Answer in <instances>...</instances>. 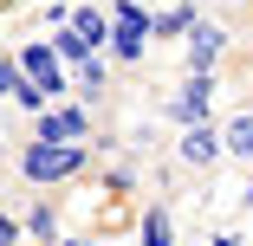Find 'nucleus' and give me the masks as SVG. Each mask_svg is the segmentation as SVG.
<instances>
[{
  "mask_svg": "<svg viewBox=\"0 0 253 246\" xmlns=\"http://www.w3.org/2000/svg\"><path fill=\"white\" fill-rule=\"evenodd\" d=\"M104 13H111V45H104V52L117 65H143L149 39H156V13H149L143 0H111Z\"/></svg>",
  "mask_w": 253,
  "mask_h": 246,
  "instance_id": "1",
  "label": "nucleus"
},
{
  "mask_svg": "<svg viewBox=\"0 0 253 246\" xmlns=\"http://www.w3.org/2000/svg\"><path fill=\"white\" fill-rule=\"evenodd\" d=\"M84 162H91L84 142H26V149H20V175H26L33 188L72 181V175H84Z\"/></svg>",
  "mask_w": 253,
  "mask_h": 246,
  "instance_id": "2",
  "label": "nucleus"
},
{
  "mask_svg": "<svg viewBox=\"0 0 253 246\" xmlns=\"http://www.w3.org/2000/svg\"><path fill=\"white\" fill-rule=\"evenodd\" d=\"M214 91H221V78L214 71H188L182 84H175V97H163V117L169 123H208V110H214Z\"/></svg>",
  "mask_w": 253,
  "mask_h": 246,
  "instance_id": "3",
  "label": "nucleus"
},
{
  "mask_svg": "<svg viewBox=\"0 0 253 246\" xmlns=\"http://www.w3.org/2000/svg\"><path fill=\"white\" fill-rule=\"evenodd\" d=\"M33 142H91V110L84 104H45L33 117Z\"/></svg>",
  "mask_w": 253,
  "mask_h": 246,
  "instance_id": "4",
  "label": "nucleus"
},
{
  "mask_svg": "<svg viewBox=\"0 0 253 246\" xmlns=\"http://www.w3.org/2000/svg\"><path fill=\"white\" fill-rule=\"evenodd\" d=\"M13 59H20V71H26V78H33V84L45 91V97H52V104H59V91H72V71L59 65V52H52L45 39H26Z\"/></svg>",
  "mask_w": 253,
  "mask_h": 246,
  "instance_id": "5",
  "label": "nucleus"
},
{
  "mask_svg": "<svg viewBox=\"0 0 253 246\" xmlns=\"http://www.w3.org/2000/svg\"><path fill=\"white\" fill-rule=\"evenodd\" d=\"M175 156H182L188 169L208 175V169L227 156V149H221V123H214V117H208V123H188V130H182V142H175Z\"/></svg>",
  "mask_w": 253,
  "mask_h": 246,
  "instance_id": "6",
  "label": "nucleus"
},
{
  "mask_svg": "<svg viewBox=\"0 0 253 246\" xmlns=\"http://www.w3.org/2000/svg\"><path fill=\"white\" fill-rule=\"evenodd\" d=\"M221 52H227V33H221L214 20H195V26H188V39H182L188 71H214V65H221Z\"/></svg>",
  "mask_w": 253,
  "mask_h": 246,
  "instance_id": "7",
  "label": "nucleus"
},
{
  "mask_svg": "<svg viewBox=\"0 0 253 246\" xmlns=\"http://www.w3.org/2000/svg\"><path fill=\"white\" fill-rule=\"evenodd\" d=\"M20 227H26L33 246H59V240H65V214H59V201H33Z\"/></svg>",
  "mask_w": 253,
  "mask_h": 246,
  "instance_id": "8",
  "label": "nucleus"
},
{
  "mask_svg": "<svg viewBox=\"0 0 253 246\" xmlns=\"http://www.w3.org/2000/svg\"><path fill=\"white\" fill-rule=\"evenodd\" d=\"M221 149H227L240 169H253V110H240V117L221 123Z\"/></svg>",
  "mask_w": 253,
  "mask_h": 246,
  "instance_id": "9",
  "label": "nucleus"
},
{
  "mask_svg": "<svg viewBox=\"0 0 253 246\" xmlns=\"http://www.w3.org/2000/svg\"><path fill=\"white\" fill-rule=\"evenodd\" d=\"M104 84H111V65H104V52H91L84 65H72V91L84 97V104H97V97H104Z\"/></svg>",
  "mask_w": 253,
  "mask_h": 246,
  "instance_id": "10",
  "label": "nucleus"
},
{
  "mask_svg": "<svg viewBox=\"0 0 253 246\" xmlns=\"http://www.w3.org/2000/svg\"><path fill=\"white\" fill-rule=\"evenodd\" d=\"M136 240H143V246H175V214H169L163 201H149L143 220H136Z\"/></svg>",
  "mask_w": 253,
  "mask_h": 246,
  "instance_id": "11",
  "label": "nucleus"
},
{
  "mask_svg": "<svg viewBox=\"0 0 253 246\" xmlns=\"http://www.w3.org/2000/svg\"><path fill=\"white\" fill-rule=\"evenodd\" d=\"M45 45H52V52H59V65H65V71L91 59V39H84L78 26H52V39H45Z\"/></svg>",
  "mask_w": 253,
  "mask_h": 246,
  "instance_id": "12",
  "label": "nucleus"
},
{
  "mask_svg": "<svg viewBox=\"0 0 253 246\" xmlns=\"http://www.w3.org/2000/svg\"><path fill=\"white\" fill-rule=\"evenodd\" d=\"M72 26L91 39V52H104V45H111V13H104V7H72Z\"/></svg>",
  "mask_w": 253,
  "mask_h": 246,
  "instance_id": "13",
  "label": "nucleus"
},
{
  "mask_svg": "<svg viewBox=\"0 0 253 246\" xmlns=\"http://www.w3.org/2000/svg\"><path fill=\"white\" fill-rule=\"evenodd\" d=\"M201 13H195V0H175V7H163L156 13V39H188V26H195Z\"/></svg>",
  "mask_w": 253,
  "mask_h": 246,
  "instance_id": "14",
  "label": "nucleus"
},
{
  "mask_svg": "<svg viewBox=\"0 0 253 246\" xmlns=\"http://www.w3.org/2000/svg\"><path fill=\"white\" fill-rule=\"evenodd\" d=\"M20 233H26V227H20L7 208H0V246H20Z\"/></svg>",
  "mask_w": 253,
  "mask_h": 246,
  "instance_id": "15",
  "label": "nucleus"
},
{
  "mask_svg": "<svg viewBox=\"0 0 253 246\" xmlns=\"http://www.w3.org/2000/svg\"><path fill=\"white\" fill-rule=\"evenodd\" d=\"M104 188H111V194H130V188H136V175H130V169H111V175H104Z\"/></svg>",
  "mask_w": 253,
  "mask_h": 246,
  "instance_id": "16",
  "label": "nucleus"
},
{
  "mask_svg": "<svg viewBox=\"0 0 253 246\" xmlns=\"http://www.w3.org/2000/svg\"><path fill=\"white\" fill-rule=\"evenodd\" d=\"M240 208L253 214V169H247V188H240Z\"/></svg>",
  "mask_w": 253,
  "mask_h": 246,
  "instance_id": "17",
  "label": "nucleus"
},
{
  "mask_svg": "<svg viewBox=\"0 0 253 246\" xmlns=\"http://www.w3.org/2000/svg\"><path fill=\"white\" fill-rule=\"evenodd\" d=\"M59 246H97V240H91V233H65Z\"/></svg>",
  "mask_w": 253,
  "mask_h": 246,
  "instance_id": "18",
  "label": "nucleus"
}]
</instances>
